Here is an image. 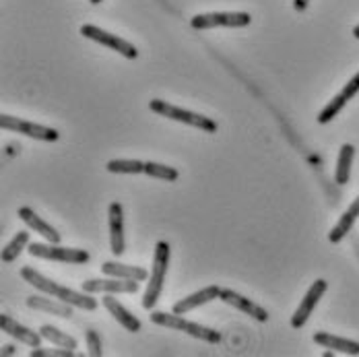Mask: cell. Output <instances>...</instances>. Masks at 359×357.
<instances>
[{
  "instance_id": "obj_22",
  "label": "cell",
  "mask_w": 359,
  "mask_h": 357,
  "mask_svg": "<svg viewBox=\"0 0 359 357\" xmlns=\"http://www.w3.org/2000/svg\"><path fill=\"white\" fill-rule=\"evenodd\" d=\"M27 246H29V234H27V231H17V236L2 248V254H0L2 262H13V260H17L19 254L25 250Z\"/></svg>"
},
{
  "instance_id": "obj_4",
  "label": "cell",
  "mask_w": 359,
  "mask_h": 357,
  "mask_svg": "<svg viewBox=\"0 0 359 357\" xmlns=\"http://www.w3.org/2000/svg\"><path fill=\"white\" fill-rule=\"evenodd\" d=\"M151 322L153 324H159V326H168V328H174L180 332H186L194 339H201V341H207V343H221V332H217L215 328H209V326H203V324H196V322L186 321L182 318V314H168V312H151Z\"/></svg>"
},
{
  "instance_id": "obj_9",
  "label": "cell",
  "mask_w": 359,
  "mask_h": 357,
  "mask_svg": "<svg viewBox=\"0 0 359 357\" xmlns=\"http://www.w3.org/2000/svg\"><path fill=\"white\" fill-rule=\"evenodd\" d=\"M326 289H328V283L324 281V279H316L312 287L308 289V293L304 295V299H302V304H299V308L295 310V314L291 316V326L293 328H302L308 318L312 316V312H314V308L318 306V302L323 299V295L326 293Z\"/></svg>"
},
{
  "instance_id": "obj_27",
  "label": "cell",
  "mask_w": 359,
  "mask_h": 357,
  "mask_svg": "<svg viewBox=\"0 0 359 357\" xmlns=\"http://www.w3.org/2000/svg\"><path fill=\"white\" fill-rule=\"evenodd\" d=\"M74 351L72 349H65V347H58V349H41L36 347L32 351V357H72Z\"/></svg>"
},
{
  "instance_id": "obj_7",
  "label": "cell",
  "mask_w": 359,
  "mask_h": 357,
  "mask_svg": "<svg viewBox=\"0 0 359 357\" xmlns=\"http://www.w3.org/2000/svg\"><path fill=\"white\" fill-rule=\"evenodd\" d=\"M27 250L36 258H43V260H56V262H69V264H85L89 262V252L76 250V248H62L58 244H29Z\"/></svg>"
},
{
  "instance_id": "obj_20",
  "label": "cell",
  "mask_w": 359,
  "mask_h": 357,
  "mask_svg": "<svg viewBox=\"0 0 359 357\" xmlns=\"http://www.w3.org/2000/svg\"><path fill=\"white\" fill-rule=\"evenodd\" d=\"M353 157H355V147L349 143H345L339 151L337 157V170H334V182L337 184H347L351 178V166H353Z\"/></svg>"
},
{
  "instance_id": "obj_8",
  "label": "cell",
  "mask_w": 359,
  "mask_h": 357,
  "mask_svg": "<svg viewBox=\"0 0 359 357\" xmlns=\"http://www.w3.org/2000/svg\"><path fill=\"white\" fill-rule=\"evenodd\" d=\"M81 36L91 39V41H97V43H102V46H106V48H111L114 52L122 54V56L128 58V60L139 58V50H137L130 41L122 39L120 36H114V34H109V32L97 27V25H83V27H81Z\"/></svg>"
},
{
  "instance_id": "obj_14",
  "label": "cell",
  "mask_w": 359,
  "mask_h": 357,
  "mask_svg": "<svg viewBox=\"0 0 359 357\" xmlns=\"http://www.w3.org/2000/svg\"><path fill=\"white\" fill-rule=\"evenodd\" d=\"M219 295H221V287L219 285L205 287V289H201V291H196V293H192V295L176 302L172 312L174 314H186V312H190L194 308H201V306H205V304H209L213 299H219Z\"/></svg>"
},
{
  "instance_id": "obj_23",
  "label": "cell",
  "mask_w": 359,
  "mask_h": 357,
  "mask_svg": "<svg viewBox=\"0 0 359 357\" xmlns=\"http://www.w3.org/2000/svg\"><path fill=\"white\" fill-rule=\"evenodd\" d=\"M106 170L109 174H144V163L137 159H111Z\"/></svg>"
},
{
  "instance_id": "obj_24",
  "label": "cell",
  "mask_w": 359,
  "mask_h": 357,
  "mask_svg": "<svg viewBox=\"0 0 359 357\" xmlns=\"http://www.w3.org/2000/svg\"><path fill=\"white\" fill-rule=\"evenodd\" d=\"M144 174L155 180H165V182H176L178 180V170L163 166V163H155V161H147L144 163Z\"/></svg>"
},
{
  "instance_id": "obj_19",
  "label": "cell",
  "mask_w": 359,
  "mask_h": 357,
  "mask_svg": "<svg viewBox=\"0 0 359 357\" xmlns=\"http://www.w3.org/2000/svg\"><path fill=\"white\" fill-rule=\"evenodd\" d=\"M104 275L108 277H118V279H130V281H144L149 277V273L141 267H130V264H122V262H104L102 264Z\"/></svg>"
},
{
  "instance_id": "obj_11",
  "label": "cell",
  "mask_w": 359,
  "mask_h": 357,
  "mask_svg": "<svg viewBox=\"0 0 359 357\" xmlns=\"http://www.w3.org/2000/svg\"><path fill=\"white\" fill-rule=\"evenodd\" d=\"M219 299H221V302H225V304H229V306H233L236 310H240V312L248 314V316H252L254 321H258V322L269 321V312H266L262 306L254 304V299H248V297L240 295V293H238V291H233V289H221Z\"/></svg>"
},
{
  "instance_id": "obj_31",
  "label": "cell",
  "mask_w": 359,
  "mask_h": 357,
  "mask_svg": "<svg viewBox=\"0 0 359 357\" xmlns=\"http://www.w3.org/2000/svg\"><path fill=\"white\" fill-rule=\"evenodd\" d=\"M13 353H15V347H13V345H4V347H2V351H0V356L2 357L13 356Z\"/></svg>"
},
{
  "instance_id": "obj_29",
  "label": "cell",
  "mask_w": 359,
  "mask_h": 357,
  "mask_svg": "<svg viewBox=\"0 0 359 357\" xmlns=\"http://www.w3.org/2000/svg\"><path fill=\"white\" fill-rule=\"evenodd\" d=\"M345 213L349 215V217H353V219L358 221V217H359V196L355 198V201H353V203H351V205H349V209H347Z\"/></svg>"
},
{
  "instance_id": "obj_5",
  "label": "cell",
  "mask_w": 359,
  "mask_h": 357,
  "mask_svg": "<svg viewBox=\"0 0 359 357\" xmlns=\"http://www.w3.org/2000/svg\"><path fill=\"white\" fill-rule=\"evenodd\" d=\"M0 128L2 130H11V133H17V135L32 137V139L43 141V143H56L60 139V133L56 128L41 126V124H36V122H27L23 118L8 116V114H0Z\"/></svg>"
},
{
  "instance_id": "obj_16",
  "label": "cell",
  "mask_w": 359,
  "mask_h": 357,
  "mask_svg": "<svg viewBox=\"0 0 359 357\" xmlns=\"http://www.w3.org/2000/svg\"><path fill=\"white\" fill-rule=\"evenodd\" d=\"M314 343L320 345L324 349H332L339 353H347V356H359V343L345 339V337H337L330 332H314Z\"/></svg>"
},
{
  "instance_id": "obj_12",
  "label": "cell",
  "mask_w": 359,
  "mask_h": 357,
  "mask_svg": "<svg viewBox=\"0 0 359 357\" xmlns=\"http://www.w3.org/2000/svg\"><path fill=\"white\" fill-rule=\"evenodd\" d=\"M83 291L87 293H137L139 281H130V279H87L83 283Z\"/></svg>"
},
{
  "instance_id": "obj_34",
  "label": "cell",
  "mask_w": 359,
  "mask_h": 357,
  "mask_svg": "<svg viewBox=\"0 0 359 357\" xmlns=\"http://www.w3.org/2000/svg\"><path fill=\"white\" fill-rule=\"evenodd\" d=\"M91 4H100V2H104V0H89Z\"/></svg>"
},
{
  "instance_id": "obj_10",
  "label": "cell",
  "mask_w": 359,
  "mask_h": 357,
  "mask_svg": "<svg viewBox=\"0 0 359 357\" xmlns=\"http://www.w3.org/2000/svg\"><path fill=\"white\" fill-rule=\"evenodd\" d=\"M109 221V248L116 256H122L126 252L124 242V211L120 203H111L108 209Z\"/></svg>"
},
{
  "instance_id": "obj_1",
  "label": "cell",
  "mask_w": 359,
  "mask_h": 357,
  "mask_svg": "<svg viewBox=\"0 0 359 357\" xmlns=\"http://www.w3.org/2000/svg\"><path fill=\"white\" fill-rule=\"evenodd\" d=\"M21 277H23L29 285L36 287L39 293H46V295H50V297L62 299V302L71 304L74 308L89 310V312H93V310L97 308V299H93L91 293H87V291L81 293V291H74L71 287L60 285V283H56V281L43 277L41 273H37L36 269H32V267H23V269H21Z\"/></svg>"
},
{
  "instance_id": "obj_3",
  "label": "cell",
  "mask_w": 359,
  "mask_h": 357,
  "mask_svg": "<svg viewBox=\"0 0 359 357\" xmlns=\"http://www.w3.org/2000/svg\"><path fill=\"white\" fill-rule=\"evenodd\" d=\"M149 107H151V112H155V114H159L163 118L176 120V122H182V124H188V126H194V128H198L203 133H209V135H213V133L219 130V124H217L215 120H211V118H207L203 114L188 112L184 107L172 106L170 102H163V100H151Z\"/></svg>"
},
{
  "instance_id": "obj_28",
  "label": "cell",
  "mask_w": 359,
  "mask_h": 357,
  "mask_svg": "<svg viewBox=\"0 0 359 357\" xmlns=\"http://www.w3.org/2000/svg\"><path fill=\"white\" fill-rule=\"evenodd\" d=\"M347 100H351V97H355L359 93V72L353 76V79H349V83L343 87V91H341Z\"/></svg>"
},
{
  "instance_id": "obj_6",
  "label": "cell",
  "mask_w": 359,
  "mask_h": 357,
  "mask_svg": "<svg viewBox=\"0 0 359 357\" xmlns=\"http://www.w3.org/2000/svg\"><path fill=\"white\" fill-rule=\"evenodd\" d=\"M250 23V13H203L190 19V27L201 32L215 27H248Z\"/></svg>"
},
{
  "instance_id": "obj_15",
  "label": "cell",
  "mask_w": 359,
  "mask_h": 357,
  "mask_svg": "<svg viewBox=\"0 0 359 357\" xmlns=\"http://www.w3.org/2000/svg\"><path fill=\"white\" fill-rule=\"evenodd\" d=\"M19 219H21L29 229H34L39 236H43L50 244H58V242H60V234H58L50 223H46L41 217H37V213L34 209L21 207V209H19Z\"/></svg>"
},
{
  "instance_id": "obj_33",
  "label": "cell",
  "mask_w": 359,
  "mask_h": 357,
  "mask_svg": "<svg viewBox=\"0 0 359 357\" xmlns=\"http://www.w3.org/2000/svg\"><path fill=\"white\" fill-rule=\"evenodd\" d=\"M323 356L324 357H332V356H334V351H332V349H328V351H324Z\"/></svg>"
},
{
  "instance_id": "obj_13",
  "label": "cell",
  "mask_w": 359,
  "mask_h": 357,
  "mask_svg": "<svg viewBox=\"0 0 359 357\" xmlns=\"http://www.w3.org/2000/svg\"><path fill=\"white\" fill-rule=\"evenodd\" d=\"M0 328H2V332L11 335L13 339L21 341L23 345H29L32 349L41 347V339H43V337H41V332H36L34 328L19 324V322L13 321V318H11V316H6V314H0Z\"/></svg>"
},
{
  "instance_id": "obj_17",
  "label": "cell",
  "mask_w": 359,
  "mask_h": 357,
  "mask_svg": "<svg viewBox=\"0 0 359 357\" xmlns=\"http://www.w3.org/2000/svg\"><path fill=\"white\" fill-rule=\"evenodd\" d=\"M102 304H104V308L108 310L109 314L116 318V322H120L128 332H139L141 330V321L137 316H133L118 299H114L111 293H106V297L102 299Z\"/></svg>"
},
{
  "instance_id": "obj_26",
  "label": "cell",
  "mask_w": 359,
  "mask_h": 357,
  "mask_svg": "<svg viewBox=\"0 0 359 357\" xmlns=\"http://www.w3.org/2000/svg\"><path fill=\"white\" fill-rule=\"evenodd\" d=\"M85 341H87V353L91 357H102L104 353V343H102V337L95 332V330H87L85 332Z\"/></svg>"
},
{
  "instance_id": "obj_18",
  "label": "cell",
  "mask_w": 359,
  "mask_h": 357,
  "mask_svg": "<svg viewBox=\"0 0 359 357\" xmlns=\"http://www.w3.org/2000/svg\"><path fill=\"white\" fill-rule=\"evenodd\" d=\"M27 306L34 308V310H39V312H48V314H56L60 318H71L72 316V308L71 304L62 302V299H46L41 295H32L27 297Z\"/></svg>"
},
{
  "instance_id": "obj_2",
  "label": "cell",
  "mask_w": 359,
  "mask_h": 357,
  "mask_svg": "<svg viewBox=\"0 0 359 357\" xmlns=\"http://www.w3.org/2000/svg\"><path fill=\"white\" fill-rule=\"evenodd\" d=\"M170 256L172 248L168 242H157L155 254H153V269L149 275V283L143 293V308L144 310H153L165 283V275H168V267H170Z\"/></svg>"
},
{
  "instance_id": "obj_25",
  "label": "cell",
  "mask_w": 359,
  "mask_h": 357,
  "mask_svg": "<svg viewBox=\"0 0 359 357\" xmlns=\"http://www.w3.org/2000/svg\"><path fill=\"white\" fill-rule=\"evenodd\" d=\"M347 102H349V100H347L343 93L334 95V97L328 102V106L324 107L323 112L318 114V124H328L330 120H334V118L341 114V109L347 106Z\"/></svg>"
},
{
  "instance_id": "obj_32",
  "label": "cell",
  "mask_w": 359,
  "mask_h": 357,
  "mask_svg": "<svg viewBox=\"0 0 359 357\" xmlns=\"http://www.w3.org/2000/svg\"><path fill=\"white\" fill-rule=\"evenodd\" d=\"M353 37H355V39H359V25H355V27H353Z\"/></svg>"
},
{
  "instance_id": "obj_30",
  "label": "cell",
  "mask_w": 359,
  "mask_h": 357,
  "mask_svg": "<svg viewBox=\"0 0 359 357\" xmlns=\"http://www.w3.org/2000/svg\"><path fill=\"white\" fill-rule=\"evenodd\" d=\"M308 4H310V0H293V8L297 13H304L308 8Z\"/></svg>"
},
{
  "instance_id": "obj_21",
  "label": "cell",
  "mask_w": 359,
  "mask_h": 357,
  "mask_svg": "<svg viewBox=\"0 0 359 357\" xmlns=\"http://www.w3.org/2000/svg\"><path fill=\"white\" fill-rule=\"evenodd\" d=\"M39 332H41V337L46 339V341H50V343H54L56 347H65V349H76V339H72L71 335H67V332H62L60 328H56V326H52V324H43L41 328H39Z\"/></svg>"
}]
</instances>
